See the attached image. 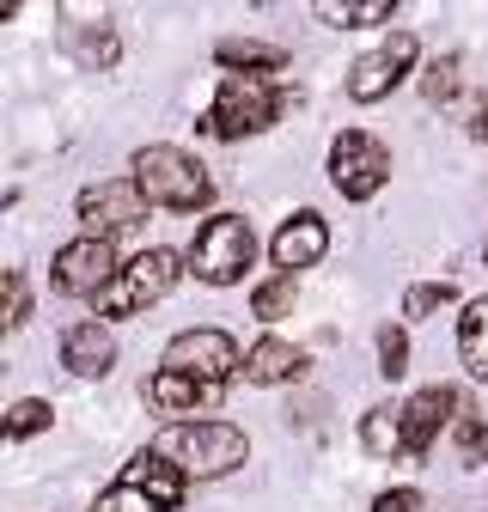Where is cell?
<instances>
[{"label":"cell","mask_w":488,"mask_h":512,"mask_svg":"<svg viewBox=\"0 0 488 512\" xmlns=\"http://www.w3.org/2000/svg\"><path fill=\"white\" fill-rule=\"evenodd\" d=\"M159 452L190 476V482H220V476H232L244 458H251V439H244L232 421H165V433L153 439Z\"/></svg>","instance_id":"6da1fadb"},{"label":"cell","mask_w":488,"mask_h":512,"mask_svg":"<svg viewBox=\"0 0 488 512\" xmlns=\"http://www.w3.org/2000/svg\"><path fill=\"white\" fill-rule=\"evenodd\" d=\"M287 110V80L281 74H226L202 128L214 141H244V135H263V128H275Z\"/></svg>","instance_id":"7a4b0ae2"},{"label":"cell","mask_w":488,"mask_h":512,"mask_svg":"<svg viewBox=\"0 0 488 512\" xmlns=\"http://www.w3.org/2000/svg\"><path fill=\"white\" fill-rule=\"evenodd\" d=\"M135 183L153 208H171V214H196L214 202V177L202 159H190L183 147H141L135 153Z\"/></svg>","instance_id":"3957f363"},{"label":"cell","mask_w":488,"mask_h":512,"mask_svg":"<svg viewBox=\"0 0 488 512\" xmlns=\"http://www.w3.org/2000/svg\"><path fill=\"white\" fill-rule=\"evenodd\" d=\"M190 275L196 281H208V287H238L244 281V269L257 263V232H251V220L244 214H208L202 226H196V238H190Z\"/></svg>","instance_id":"277c9868"},{"label":"cell","mask_w":488,"mask_h":512,"mask_svg":"<svg viewBox=\"0 0 488 512\" xmlns=\"http://www.w3.org/2000/svg\"><path fill=\"white\" fill-rule=\"evenodd\" d=\"M183 263H190V256H177V250H165V244L141 250L135 263H122V275L92 299V305H98V317H135V311L159 305V299L183 281Z\"/></svg>","instance_id":"5b68a950"},{"label":"cell","mask_w":488,"mask_h":512,"mask_svg":"<svg viewBox=\"0 0 488 512\" xmlns=\"http://www.w3.org/2000/svg\"><path fill=\"white\" fill-rule=\"evenodd\" d=\"M330 183L348 202H373L391 183V147L379 135H366V128H342L330 141Z\"/></svg>","instance_id":"8992f818"},{"label":"cell","mask_w":488,"mask_h":512,"mask_svg":"<svg viewBox=\"0 0 488 512\" xmlns=\"http://www.w3.org/2000/svg\"><path fill=\"white\" fill-rule=\"evenodd\" d=\"M116 275H122L116 238H98V232H80L74 244H61L55 263H49V287H55L61 299H98Z\"/></svg>","instance_id":"52a82bcc"},{"label":"cell","mask_w":488,"mask_h":512,"mask_svg":"<svg viewBox=\"0 0 488 512\" xmlns=\"http://www.w3.org/2000/svg\"><path fill=\"white\" fill-rule=\"evenodd\" d=\"M147 196L135 177H104V183H86L80 189V226L98 232V238H116V232H135L147 220Z\"/></svg>","instance_id":"ba28073f"},{"label":"cell","mask_w":488,"mask_h":512,"mask_svg":"<svg viewBox=\"0 0 488 512\" xmlns=\"http://www.w3.org/2000/svg\"><path fill=\"white\" fill-rule=\"evenodd\" d=\"M415 68V37L409 31H391L379 49H366L354 68H348V98L354 104H379L403 86V74Z\"/></svg>","instance_id":"9c48e42d"},{"label":"cell","mask_w":488,"mask_h":512,"mask_svg":"<svg viewBox=\"0 0 488 512\" xmlns=\"http://www.w3.org/2000/svg\"><path fill=\"white\" fill-rule=\"evenodd\" d=\"M165 366H183L196 378H214V384H232V372H244V354L226 330H177L165 342Z\"/></svg>","instance_id":"30bf717a"},{"label":"cell","mask_w":488,"mask_h":512,"mask_svg":"<svg viewBox=\"0 0 488 512\" xmlns=\"http://www.w3.org/2000/svg\"><path fill=\"white\" fill-rule=\"evenodd\" d=\"M220 397H226V384L196 378V372H183V366H165V360H159V372L147 378V403H153L159 415H171V421L214 415V409H220Z\"/></svg>","instance_id":"8fae6325"},{"label":"cell","mask_w":488,"mask_h":512,"mask_svg":"<svg viewBox=\"0 0 488 512\" xmlns=\"http://www.w3.org/2000/svg\"><path fill=\"white\" fill-rule=\"evenodd\" d=\"M464 415V397L452 391V384H427V391H415L403 403V433H409V458H427L440 445V433Z\"/></svg>","instance_id":"7c38bea8"},{"label":"cell","mask_w":488,"mask_h":512,"mask_svg":"<svg viewBox=\"0 0 488 512\" xmlns=\"http://www.w3.org/2000/svg\"><path fill=\"white\" fill-rule=\"evenodd\" d=\"M324 250H330V226H324V214H312V208H299L293 220H281V232L269 238V256H275V269H318L324 263Z\"/></svg>","instance_id":"4fadbf2b"},{"label":"cell","mask_w":488,"mask_h":512,"mask_svg":"<svg viewBox=\"0 0 488 512\" xmlns=\"http://www.w3.org/2000/svg\"><path fill=\"white\" fill-rule=\"evenodd\" d=\"M61 366L74 378H110L116 366V336L104 317H86V324H68L61 330Z\"/></svg>","instance_id":"5bb4252c"},{"label":"cell","mask_w":488,"mask_h":512,"mask_svg":"<svg viewBox=\"0 0 488 512\" xmlns=\"http://www.w3.org/2000/svg\"><path fill=\"white\" fill-rule=\"evenodd\" d=\"M305 372V354L293 348V342H281V336H263V342H251L244 348V384H293Z\"/></svg>","instance_id":"9a60e30c"},{"label":"cell","mask_w":488,"mask_h":512,"mask_svg":"<svg viewBox=\"0 0 488 512\" xmlns=\"http://www.w3.org/2000/svg\"><path fill=\"white\" fill-rule=\"evenodd\" d=\"M122 476H129V482H141V488H153L171 512L183 506V494H190V476H183L165 452H159V445H147V452H135L129 464H122Z\"/></svg>","instance_id":"2e32d148"},{"label":"cell","mask_w":488,"mask_h":512,"mask_svg":"<svg viewBox=\"0 0 488 512\" xmlns=\"http://www.w3.org/2000/svg\"><path fill=\"white\" fill-rule=\"evenodd\" d=\"M214 61H220L226 74H287V49L281 43H257V37L214 43Z\"/></svg>","instance_id":"e0dca14e"},{"label":"cell","mask_w":488,"mask_h":512,"mask_svg":"<svg viewBox=\"0 0 488 512\" xmlns=\"http://www.w3.org/2000/svg\"><path fill=\"white\" fill-rule=\"evenodd\" d=\"M360 445L373 458H409V433H403V409L379 403V409H366L360 415Z\"/></svg>","instance_id":"ac0fdd59"},{"label":"cell","mask_w":488,"mask_h":512,"mask_svg":"<svg viewBox=\"0 0 488 512\" xmlns=\"http://www.w3.org/2000/svg\"><path fill=\"white\" fill-rule=\"evenodd\" d=\"M458 354H464L470 378H482V384H488V293H482V299H470V305H464V317H458Z\"/></svg>","instance_id":"d6986e66"},{"label":"cell","mask_w":488,"mask_h":512,"mask_svg":"<svg viewBox=\"0 0 488 512\" xmlns=\"http://www.w3.org/2000/svg\"><path fill=\"white\" fill-rule=\"evenodd\" d=\"M397 0H318V25L330 31H366V25H385Z\"/></svg>","instance_id":"ffe728a7"},{"label":"cell","mask_w":488,"mask_h":512,"mask_svg":"<svg viewBox=\"0 0 488 512\" xmlns=\"http://www.w3.org/2000/svg\"><path fill=\"white\" fill-rule=\"evenodd\" d=\"M293 305H299V275L293 269H275L251 293V317H257V324H281V317H293Z\"/></svg>","instance_id":"44dd1931"},{"label":"cell","mask_w":488,"mask_h":512,"mask_svg":"<svg viewBox=\"0 0 488 512\" xmlns=\"http://www.w3.org/2000/svg\"><path fill=\"white\" fill-rule=\"evenodd\" d=\"M92 512H171L153 488H141V482H129V476H116V488H104L98 500H92Z\"/></svg>","instance_id":"7402d4cb"},{"label":"cell","mask_w":488,"mask_h":512,"mask_svg":"<svg viewBox=\"0 0 488 512\" xmlns=\"http://www.w3.org/2000/svg\"><path fill=\"white\" fill-rule=\"evenodd\" d=\"M458 92H464V61H458V55L427 61V74H421V98H427V104H452Z\"/></svg>","instance_id":"603a6c76"},{"label":"cell","mask_w":488,"mask_h":512,"mask_svg":"<svg viewBox=\"0 0 488 512\" xmlns=\"http://www.w3.org/2000/svg\"><path fill=\"white\" fill-rule=\"evenodd\" d=\"M458 305V287L452 281H415L403 293V317H434V311H452Z\"/></svg>","instance_id":"cb8c5ba5"},{"label":"cell","mask_w":488,"mask_h":512,"mask_svg":"<svg viewBox=\"0 0 488 512\" xmlns=\"http://www.w3.org/2000/svg\"><path fill=\"white\" fill-rule=\"evenodd\" d=\"M49 421H55V409H49L43 397H19V403L7 409V439H37Z\"/></svg>","instance_id":"d4e9b609"},{"label":"cell","mask_w":488,"mask_h":512,"mask_svg":"<svg viewBox=\"0 0 488 512\" xmlns=\"http://www.w3.org/2000/svg\"><path fill=\"white\" fill-rule=\"evenodd\" d=\"M458 464H470V470H482V464H488V421L458 415Z\"/></svg>","instance_id":"484cf974"},{"label":"cell","mask_w":488,"mask_h":512,"mask_svg":"<svg viewBox=\"0 0 488 512\" xmlns=\"http://www.w3.org/2000/svg\"><path fill=\"white\" fill-rule=\"evenodd\" d=\"M379 372H385V378H403V372H409V336H403L397 324L379 330Z\"/></svg>","instance_id":"4316f807"},{"label":"cell","mask_w":488,"mask_h":512,"mask_svg":"<svg viewBox=\"0 0 488 512\" xmlns=\"http://www.w3.org/2000/svg\"><path fill=\"white\" fill-rule=\"evenodd\" d=\"M68 43H74V55L86 61V68H110V61H116V37L110 31H92V37L68 31Z\"/></svg>","instance_id":"83f0119b"},{"label":"cell","mask_w":488,"mask_h":512,"mask_svg":"<svg viewBox=\"0 0 488 512\" xmlns=\"http://www.w3.org/2000/svg\"><path fill=\"white\" fill-rule=\"evenodd\" d=\"M25 317H31V287H25V275L13 269V275H7V330H19Z\"/></svg>","instance_id":"f1b7e54d"},{"label":"cell","mask_w":488,"mask_h":512,"mask_svg":"<svg viewBox=\"0 0 488 512\" xmlns=\"http://www.w3.org/2000/svg\"><path fill=\"white\" fill-rule=\"evenodd\" d=\"M373 512H421V494H415V488H385V494L373 500Z\"/></svg>","instance_id":"f546056e"},{"label":"cell","mask_w":488,"mask_h":512,"mask_svg":"<svg viewBox=\"0 0 488 512\" xmlns=\"http://www.w3.org/2000/svg\"><path fill=\"white\" fill-rule=\"evenodd\" d=\"M470 141H476V147H488V104H482V110H476V122H470Z\"/></svg>","instance_id":"4dcf8cb0"},{"label":"cell","mask_w":488,"mask_h":512,"mask_svg":"<svg viewBox=\"0 0 488 512\" xmlns=\"http://www.w3.org/2000/svg\"><path fill=\"white\" fill-rule=\"evenodd\" d=\"M19 13V0H0V19H13Z\"/></svg>","instance_id":"1f68e13d"}]
</instances>
